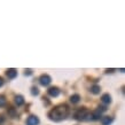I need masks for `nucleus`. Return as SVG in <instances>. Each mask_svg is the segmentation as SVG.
Here are the masks:
<instances>
[{
  "instance_id": "nucleus-1",
  "label": "nucleus",
  "mask_w": 125,
  "mask_h": 125,
  "mask_svg": "<svg viewBox=\"0 0 125 125\" xmlns=\"http://www.w3.org/2000/svg\"><path fill=\"white\" fill-rule=\"evenodd\" d=\"M69 114V108L67 104H60V106L55 107L54 109H52L48 113V117L51 121L54 122H60L63 121L64 118H67Z\"/></svg>"
},
{
  "instance_id": "nucleus-2",
  "label": "nucleus",
  "mask_w": 125,
  "mask_h": 125,
  "mask_svg": "<svg viewBox=\"0 0 125 125\" xmlns=\"http://www.w3.org/2000/svg\"><path fill=\"white\" fill-rule=\"evenodd\" d=\"M86 117H88V111L85 108L78 109L75 113V119H77V121H85Z\"/></svg>"
},
{
  "instance_id": "nucleus-3",
  "label": "nucleus",
  "mask_w": 125,
  "mask_h": 125,
  "mask_svg": "<svg viewBox=\"0 0 125 125\" xmlns=\"http://www.w3.org/2000/svg\"><path fill=\"white\" fill-rule=\"evenodd\" d=\"M39 82H40V84H42V86H48L49 84H51V82H52V78L48 75H42L39 78Z\"/></svg>"
},
{
  "instance_id": "nucleus-4",
  "label": "nucleus",
  "mask_w": 125,
  "mask_h": 125,
  "mask_svg": "<svg viewBox=\"0 0 125 125\" xmlns=\"http://www.w3.org/2000/svg\"><path fill=\"white\" fill-rule=\"evenodd\" d=\"M39 124V118L37 116H30L27 119V125H38Z\"/></svg>"
},
{
  "instance_id": "nucleus-5",
  "label": "nucleus",
  "mask_w": 125,
  "mask_h": 125,
  "mask_svg": "<svg viewBox=\"0 0 125 125\" xmlns=\"http://www.w3.org/2000/svg\"><path fill=\"white\" fill-rule=\"evenodd\" d=\"M114 121V118L111 117V116H104V117L101 118V123L102 125H110Z\"/></svg>"
},
{
  "instance_id": "nucleus-6",
  "label": "nucleus",
  "mask_w": 125,
  "mask_h": 125,
  "mask_svg": "<svg viewBox=\"0 0 125 125\" xmlns=\"http://www.w3.org/2000/svg\"><path fill=\"white\" fill-rule=\"evenodd\" d=\"M6 75H7L8 78H10V79H14V78L17 76V71H16L15 69H8L7 71H6Z\"/></svg>"
},
{
  "instance_id": "nucleus-7",
  "label": "nucleus",
  "mask_w": 125,
  "mask_h": 125,
  "mask_svg": "<svg viewBox=\"0 0 125 125\" xmlns=\"http://www.w3.org/2000/svg\"><path fill=\"white\" fill-rule=\"evenodd\" d=\"M47 92H48V94L51 96H57V95L60 94V90L57 87H51V88H48Z\"/></svg>"
},
{
  "instance_id": "nucleus-8",
  "label": "nucleus",
  "mask_w": 125,
  "mask_h": 125,
  "mask_svg": "<svg viewBox=\"0 0 125 125\" xmlns=\"http://www.w3.org/2000/svg\"><path fill=\"white\" fill-rule=\"evenodd\" d=\"M101 115H102V113L100 111L99 109H96L93 113V114L91 115V119H94V121H98V119H100V117H101Z\"/></svg>"
},
{
  "instance_id": "nucleus-9",
  "label": "nucleus",
  "mask_w": 125,
  "mask_h": 125,
  "mask_svg": "<svg viewBox=\"0 0 125 125\" xmlns=\"http://www.w3.org/2000/svg\"><path fill=\"white\" fill-rule=\"evenodd\" d=\"M101 101H102L103 103L108 104V103L111 102V96H110L109 94H103V95H102V98H101Z\"/></svg>"
},
{
  "instance_id": "nucleus-10",
  "label": "nucleus",
  "mask_w": 125,
  "mask_h": 125,
  "mask_svg": "<svg viewBox=\"0 0 125 125\" xmlns=\"http://www.w3.org/2000/svg\"><path fill=\"white\" fill-rule=\"evenodd\" d=\"M15 103L17 106H22L23 103H24V99H23L22 95H17L15 96Z\"/></svg>"
},
{
  "instance_id": "nucleus-11",
  "label": "nucleus",
  "mask_w": 125,
  "mask_h": 125,
  "mask_svg": "<svg viewBox=\"0 0 125 125\" xmlns=\"http://www.w3.org/2000/svg\"><path fill=\"white\" fill-rule=\"evenodd\" d=\"M100 91H101V87L99 86V85H93V86L91 87V92L93 94H99Z\"/></svg>"
},
{
  "instance_id": "nucleus-12",
  "label": "nucleus",
  "mask_w": 125,
  "mask_h": 125,
  "mask_svg": "<svg viewBox=\"0 0 125 125\" xmlns=\"http://www.w3.org/2000/svg\"><path fill=\"white\" fill-rule=\"evenodd\" d=\"M80 100V96L78 94H73L71 95V98H70V101H71L72 103H78Z\"/></svg>"
},
{
  "instance_id": "nucleus-13",
  "label": "nucleus",
  "mask_w": 125,
  "mask_h": 125,
  "mask_svg": "<svg viewBox=\"0 0 125 125\" xmlns=\"http://www.w3.org/2000/svg\"><path fill=\"white\" fill-rule=\"evenodd\" d=\"M6 104V99L4 95H0V107H4Z\"/></svg>"
},
{
  "instance_id": "nucleus-14",
  "label": "nucleus",
  "mask_w": 125,
  "mask_h": 125,
  "mask_svg": "<svg viewBox=\"0 0 125 125\" xmlns=\"http://www.w3.org/2000/svg\"><path fill=\"white\" fill-rule=\"evenodd\" d=\"M31 93H32V95H38L39 94V90L37 88V87H32V88H31Z\"/></svg>"
},
{
  "instance_id": "nucleus-15",
  "label": "nucleus",
  "mask_w": 125,
  "mask_h": 125,
  "mask_svg": "<svg viewBox=\"0 0 125 125\" xmlns=\"http://www.w3.org/2000/svg\"><path fill=\"white\" fill-rule=\"evenodd\" d=\"M8 113L11 115V116H15V110L13 109V108H9V110H8Z\"/></svg>"
},
{
  "instance_id": "nucleus-16",
  "label": "nucleus",
  "mask_w": 125,
  "mask_h": 125,
  "mask_svg": "<svg viewBox=\"0 0 125 125\" xmlns=\"http://www.w3.org/2000/svg\"><path fill=\"white\" fill-rule=\"evenodd\" d=\"M4 121H5V117L2 116V115H0V123H2Z\"/></svg>"
},
{
  "instance_id": "nucleus-17",
  "label": "nucleus",
  "mask_w": 125,
  "mask_h": 125,
  "mask_svg": "<svg viewBox=\"0 0 125 125\" xmlns=\"http://www.w3.org/2000/svg\"><path fill=\"white\" fill-rule=\"evenodd\" d=\"M2 85H4V79H2V78L0 77V87L2 86Z\"/></svg>"
},
{
  "instance_id": "nucleus-18",
  "label": "nucleus",
  "mask_w": 125,
  "mask_h": 125,
  "mask_svg": "<svg viewBox=\"0 0 125 125\" xmlns=\"http://www.w3.org/2000/svg\"><path fill=\"white\" fill-rule=\"evenodd\" d=\"M25 75H31V70H30V69L25 70Z\"/></svg>"
}]
</instances>
